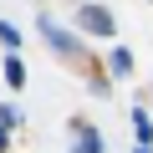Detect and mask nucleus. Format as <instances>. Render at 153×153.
<instances>
[{
  "mask_svg": "<svg viewBox=\"0 0 153 153\" xmlns=\"http://www.w3.org/2000/svg\"><path fill=\"white\" fill-rule=\"evenodd\" d=\"M5 82H10V87H26V66L16 61V51H10V61H5Z\"/></svg>",
  "mask_w": 153,
  "mask_h": 153,
  "instance_id": "nucleus-6",
  "label": "nucleus"
},
{
  "mask_svg": "<svg viewBox=\"0 0 153 153\" xmlns=\"http://www.w3.org/2000/svg\"><path fill=\"white\" fill-rule=\"evenodd\" d=\"M107 61H112V76H128V71H133V51H123V46H117Z\"/></svg>",
  "mask_w": 153,
  "mask_h": 153,
  "instance_id": "nucleus-5",
  "label": "nucleus"
},
{
  "mask_svg": "<svg viewBox=\"0 0 153 153\" xmlns=\"http://www.w3.org/2000/svg\"><path fill=\"white\" fill-rule=\"evenodd\" d=\"M41 36L56 46V51H66V56H82V46H76V36H66V31H56V21H41Z\"/></svg>",
  "mask_w": 153,
  "mask_h": 153,
  "instance_id": "nucleus-2",
  "label": "nucleus"
},
{
  "mask_svg": "<svg viewBox=\"0 0 153 153\" xmlns=\"http://www.w3.org/2000/svg\"><path fill=\"white\" fill-rule=\"evenodd\" d=\"M71 128H76V138H82L76 153H102V133H97V128H87V123H71Z\"/></svg>",
  "mask_w": 153,
  "mask_h": 153,
  "instance_id": "nucleus-3",
  "label": "nucleus"
},
{
  "mask_svg": "<svg viewBox=\"0 0 153 153\" xmlns=\"http://www.w3.org/2000/svg\"><path fill=\"white\" fill-rule=\"evenodd\" d=\"M5 148H10V133H5V128H0V153H5Z\"/></svg>",
  "mask_w": 153,
  "mask_h": 153,
  "instance_id": "nucleus-9",
  "label": "nucleus"
},
{
  "mask_svg": "<svg viewBox=\"0 0 153 153\" xmlns=\"http://www.w3.org/2000/svg\"><path fill=\"white\" fill-rule=\"evenodd\" d=\"M133 133H138V148H148V143H153V117H148L143 107H133Z\"/></svg>",
  "mask_w": 153,
  "mask_h": 153,
  "instance_id": "nucleus-4",
  "label": "nucleus"
},
{
  "mask_svg": "<svg viewBox=\"0 0 153 153\" xmlns=\"http://www.w3.org/2000/svg\"><path fill=\"white\" fill-rule=\"evenodd\" d=\"M0 41H5V46H21V36H16V26H0Z\"/></svg>",
  "mask_w": 153,
  "mask_h": 153,
  "instance_id": "nucleus-8",
  "label": "nucleus"
},
{
  "mask_svg": "<svg viewBox=\"0 0 153 153\" xmlns=\"http://www.w3.org/2000/svg\"><path fill=\"white\" fill-rule=\"evenodd\" d=\"M16 117H21V112H16L10 102H0V128H16Z\"/></svg>",
  "mask_w": 153,
  "mask_h": 153,
  "instance_id": "nucleus-7",
  "label": "nucleus"
},
{
  "mask_svg": "<svg viewBox=\"0 0 153 153\" xmlns=\"http://www.w3.org/2000/svg\"><path fill=\"white\" fill-rule=\"evenodd\" d=\"M82 31H92V36H112V10L107 5H82Z\"/></svg>",
  "mask_w": 153,
  "mask_h": 153,
  "instance_id": "nucleus-1",
  "label": "nucleus"
},
{
  "mask_svg": "<svg viewBox=\"0 0 153 153\" xmlns=\"http://www.w3.org/2000/svg\"><path fill=\"white\" fill-rule=\"evenodd\" d=\"M133 153H148V148H133Z\"/></svg>",
  "mask_w": 153,
  "mask_h": 153,
  "instance_id": "nucleus-10",
  "label": "nucleus"
}]
</instances>
